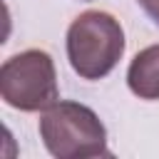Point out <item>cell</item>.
I'll return each instance as SVG.
<instances>
[{
  "label": "cell",
  "mask_w": 159,
  "mask_h": 159,
  "mask_svg": "<svg viewBox=\"0 0 159 159\" xmlns=\"http://www.w3.org/2000/svg\"><path fill=\"white\" fill-rule=\"evenodd\" d=\"M0 94L20 112H45L60 99L57 70L45 50H25L0 67Z\"/></svg>",
  "instance_id": "3957f363"
},
{
  "label": "cell",
  "mask_w": 159,
  "mask_h": 159,
  "mask_svg": "<svg viewBox=\"0 0 159 159\" xmlns=\"http://www.w3.org/2000/svg\"><path fill=\"white\" fill-rule=\"evenodd\" d=\"M127 84L139 99H159V45L134 55L127 70Z\"/></svg>",
  "instance_id": "277c9868"
},
{
  "label": "cell",
  "mask_w": 159,
  "mask_h": 159,
  "mask_svg": "<svg viewBox=\"0 0 159 159\" xmlns=\"http://www.w3.org/2000/svg\"><path fill=\"white\" fill-rule=\"evenodd\" d=\"M139 2V7L149 15V20L154 22V25H159V0H137Z\"/></svg>",
  "instance_id": "5b68a950"
},
{
  "label": "cell",
  "mask_w": 159,
  "mask_h": 159,
  "mask_svg": "<svg viewBox=\"0 0 159 159\" xmlns=\"http://www.w3.org/2000/svg\"><path fill=\"white\" fill-rule=\"evenodd\" d=\"M40 139L57 159L109 157L102 119L80 102L57 99L40 117Z\"/></svg>",
  "instance_id": "6da1fadb"
},
{
  "label": "cell",
  "mask_w": 159,
  "mask_h": 159,
  "mask_svg": "<svg viewBox=\"0 0 159 159\" xmlns=\"http://www.w3.org/2000/svg\"><path fill=\"white\" fill-rule=\"evenodd\" d=\"M124 55L119 20L102 10H87L67 27V60L82 80L107 77Z\"/></svg>",
  "instance_id": "7a4b0ae2"
}]
</instances>
